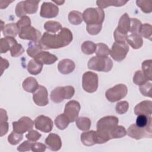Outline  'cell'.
Instances as JSON below:
<instances>
[{
    "label": "cell",
    "instance_id": "58",
    "mask_svg": "<svg viewBox=\"0 0 152 152\" xmlns=\"http://www.w3.org/2000/svg\"><path fill=\"white\" fill-rule=\"evenodd\" d=\"M53 2H55V3H56V4H57L58 5H59L63 4L65 2L64 1H53Z\"/></svg>",
    "mask_w": 152,
    "mask_h": 152
},
{
    "label": "cell",
    "instance_id": "26",
    "mask_svg": "<svg viewBox=\"0 0 152 152\" xmlns=\"http://www.w3.org/2000/svg\"><path fill=\"white\" fill-rule=\"evenodd\" d=\"M127 1L123 0H108V1H97L96 4L99 8L101 9L105 8L109 6L121 7L127 3Z\"/></svg>",
    "mask_w": 152,
    "mask_h": 152
},
{
    "label": "cell",
    "instance_id": "17",
    "mask_svg": "<svg viewBox=\"0 0 152 152\" xmlns=\"http://www.w3.org/2000/svg\"><path fill=\"white\" fill-rule=\"evenodd\" d=\"M134 113L136 115H144L151 116L152 113V102L145 100L137 104L134 107Z\"/></svg>",
    "mask_w": 152,
    "mask_h": 152
},
{
    "label": "cell",
    "instance_id": "2",
    "mask_svg": "<svg viewBox=\"0 0 152 152\" xmlns=\"http://www.w3.org/2000/svg\"><path fill=\"white\" fill-rule=\"evenodd\" d=\"M88 68L91 70L101 72H109L113 66V62L107 57L93 56L90 58L87 64Z\"/></svg>",
    "mask_w": 152,
    "mask_h": 152
},
{
    "label": "cell",
    "instance_id": "38",
    "mask_svg": "<svg viewBox=\"0 0 152 152\" xmlns=\"http://www.w3.org/2000/svg\"><path fill=\"white\" fill-rule=\"evenodd\" d=\"M148 81V79L144 75L142 71H137L133 77V82L138 86H141Z\"/></svg>",
    "mask_w": 152,
    "mask_h": 152
},
{
    "label": "cell",
    "instance_id": "33",
    "mask_svg": "<svg viewBox=\"0 0 152 152\" xmlns=\"http://www.w3.org/2000/svg\"><path fill=\"white\" fill-rule=\"evenodd\" d=\"M82 52L86 55H91L96 52V45L91 41H85L81 45Z\"/></svg>",
    "mask_w": 152,
    "mask_h": 152
},
{
    "label": "cell",
    "instance_id": "32",
    "mask_svg": "<svg viewBox=\"0 0 152 152\" xmlns=\"http://www.w3.org/2000/svg\"><path fill=\"white\" fill-rule=\"evenodd\" d=\"M77 128L81 131H87L90 128L91 121L87 117H80L77 119L75 122Z\"/></svg>",
    "mask_w": 152,
    "mask_h": 152
},
{
    "label": "cell",
    "instance_id": "30",
    "mask_svg": "<svg viewBox=\"0 0 152 152\" xmlns=\"http://www.w3.org/2000/svg\"><path fill=\"white\" fill-rule=\"evenodd\" d=\"M41 51H42V49L39 43L34 42H30L28 43V48L27 49V53L28 56L34 58Z\"/></svg>",
    "mask_w": 152,
    "mask_h": 152
},
{
    "label": "cell",
    "instance_id": "4",
    "mask_svg": "<svg viewBox=\"0 0 152 152\" xmlns=\"http://www.w3.org/2000/svg\"><path fill=\"white\" fill-rule=\"evenodd\" d=\"M74 93L75 90L72 86L57 87L51 91L50 99L54 103H59L64 99H71Z\"/></svg>",
    "mask_w": 152,
    "mask_h": 152
},
{
    "label": "cell",
    "instance_id": "42",
    "mask_svg": "<svg viewBox=\"0 0 152 152\" xmlns=\"http://www.w3.org/2000/svg\"><path fill=\"white\" fill-rule=\"evenodd\" d=\"M23 134H20L13 131L8 135V141L11 145H16L23 140Z\"/></svg>",
    "mask_w": 152,
    "mask_h": 152
},
{
    "label": "cell",
    "instance_id": "6",
    "mask_svg": "<svg viewBox=\"0 0 152 152\" xmlns=\"http://www.w3.org/2000/svg\"><path fill=\"white\" fill-rule=\"evenodd\" d=\"M118 118L115 116H106L103 117L100 119L97 123V130L107 134L110 137V132L118 125Z\"/></svg>",
    "mask_w": 152,
    "mask_h": 152
},
{
    "label": "cell",
    "instance_id": "28",
    "mask_svg": "<svg viewBox=\"0 0 152 152\" xmlns=\"http://www.w3.org/2000/svg\"><path fill=\"white\" fill-rule=\"evenodd\" d=\"M39 1H24V8L26 14H33L37 12Z\"/></svg>",
    "mask_w": 152,
    "mask_h": 152
},
{
    "label": "cell",
    "instance_id": "46",
    "mask_svg": "<svg viewBox=\"0 0 152 152\" xmlns=\"http://www.w3.org/2000/svg\"><path fill=\"white\" fill-rule=\"evenodd\" d=\"M129 108V104L126 101H121L118 102L115 107L116 112L120 115L126 113Z\"/></svg>",
    "mask_w": 152,
    "mask_h": 152
},
{
    "label": "cell",
    "instance_id": "34",
    "mask_svg": "<svg viewBox=\"0 0 152 152\" xmlns=\"http://www.w3.org/2000/svg\"><path fill=\"white\" fill-rule=\"evenodd\" d=\"M44 28L50 33H56L62 28L60 23L56 21H48L44 24Z\"/></svg>",
    "mask_w": 152,
    "mask_h": 152
},
{
    "label": "cell",
    "instance_id": "37",
    "mask_svg": "<svg viewBox=\"0 0 152 152\" xmlns=\"http://www.w3.org/2000/svg\"><path fill=\"white\" fill-rule=\"evenodd\" d=\"M151 116H145L144 115H138L136 119L135 125L141 128H145L149 125H151Z\"/></svg>",
    "mask_w": 152,
    "mask_h": 152
},
{
    "label": "cell",
    "instance_id": "20",
    "mask_svg": "<svg viewBox=\"0 0 152 152\" xmlns=\"http://www.w3.org/2000/svg\"><path fill=\"white\" fill-rule=\"evenodd\" d=\"M23 89L28 93H34L39 88V85L37 80L32 77L26 78L22 83Z\"/></svg>",
    "mask_w": 152,
    "mask_h": 152
},
{
    "label": "cell",
    "instance_id": "10",
    "mask_svg": "<svg viewBox=\"0 0 152 152\" xmlns=\"http://www.w3.org/2000/svg\"><path fill=\"white\" fill-rule=\"evenodd\" d=\"M33 121L27 116H23L18 121L12 122L13 131L23 134L32 129L34 125Z\"/></svg>",
    "mask_w": 152,
    "mask_h": 152
},
{
    "label": "cell",
    "instance_id": "16",
    "mask_svg": "<svg viewBox=\"0 0 152 152\" xmlns=\"http://www.w3.org/2000/svg\"><path fill=\"white\" fill-rule=\"evenodd\" d=\"M46 147L51 151H58L62 147V141L60 137L53 133H50L45 140Z\"/></svg>",
    "mask_w": 152,
    "mask_h": 152
},
{
    "label": "cell",
    "instance_id": "18",
    "mask_svg": "<svg viewBox=\"0 0 152 152\" xmlns=\"http://www.w3.org/2000/svg\"><path fill=\"white\" fill-rule=\"evenodd\" d=\"M34 59L43 65H50L58 60L56 56L46 51H41Z\"/></svg>",
    "mask_w": 152,
    "mask_h": 152
},
{
    "label": "cell",
    "instance_id": "12",
    "mask_svg": "<svg viewBox=\"0 0 152 152\" xmlns=\"http://www.w3.org/2000/svg\"><path fill=\"white\" fill-rule=\"evenodd\" d=\"M35 128L44 132H49L53 129V121L52 119L45 115L38 116L34 121Z\"/></svg>",
    "mask_w": 152,
    "mask_h": 152
},
{
    "label": "cell",
    "instance_id": "25",
    "mask_svg": "<svg viewBox=\"0 0 152 152\" xmlns=\"http://www.w3.org/2000/svg\"><path fill=\"white\" fill-rule=\"evenodd\" d=\"M20 30L17 25V23H12L4 26L2 30L4 36L5 37H15L17 34H19Z\"/></svg>",
    "mask_w": 152,
    "mask_h": 152
},
{
    "label": "cell",
    "instance_id": "7",
    "mask_svg": "<svg viewBox=\"0 0 152 152\" xmlns=\"http://www.w3.org/2000/svg\"><path fill=\"white\" fill-rule=\"evenodd\" d=\"M82 87L87 93L95 92L98 87V75L96 73L87 71L84 73L82 78Z\"/></svg>",
    "mask_w": 152,
    "mask_h": 152
},
{
    "label": "cell",
    "instance_id": "47",
    "mask_svg": "<svg viewBox=\"0 0 152 152\" xmlns=\"http://www.w3.org/2000/svg\"><path fill=\"white\" fill-rule=\"evenodd\" d=\"M102 24H87L86 29L87 32L91 35H96L102 30Z\"/></svg>",
    "mask_w": 152,
    "mask_h": 152
},
{
    "label": "cell",
    "instance_id": "27",
    "mask_svg": "<svg viewBox=\"0 0 152 152\" xmlns=\"http://www.w3.org/2000/svg\"><path fill=\"white\" fill-rule=\"evenodd\" d=\"M43 64L33 59L30 60L27 65V71L31 75H37L42 70Z\"/></svg>",
    "mask_w": 152,
    "mask_h": 152
},
{
    "label": "cell",
    "instance_id": "3",
    "mask_svg": "<svg viewBox=\"0 0 152 152\" xmlns=\"http://www.w3.org/2000/svg\"><path fill=\"white\" fill-rule=\"evenodd\" d=\"M83 18L87 24H100L104 19V12L100 8H88L83 13Z\"/></svg>",
    "mask_w": 152,
    "mask_h": 152
},
{
    "label": "cell",
    "instance_id": "14",
    "mask_svg": "<svg viewBox=\"0 0 152 152\" xmlns=\"http://www.w3.org/2000/svg\"><path fill=\"white\" fill-rule=\"evenodd\" d=\"M33 100L37 106H46L49 103L48 93L46 88L43 86H39L37 90L33 93Z\"/></svg>",
    "mask_w": 152,
    "mask_h": 152
},
{
    "label": "cell",
    "instance_id": "49",
    "mask_svg": "<svg viewBox=\"0 0 152 152\" xmlns=\"http://www.w3.org/2000/svg\"><path fill=\"white\" fill-rule=\"evenodd\" d=\"M113 36L116 42H125L128 37V34L120 32L115 29L113 33Z\"/></svg>",
    "mask_w": 152,
    "mask_h": 152
},
{
    "label": "cell",
    "instance_id": "5",
    "mask_svg": "<svg viewBox=\"0 0 152 152\" xmlns=\"http://www.w3.org/2000/svg\"><path fill=\"white\" fill-rule=\"evenodd\" d=\"M128 93V88L124 84H116L105 93L106 99L110 102H115L124 99Z\"/></svg>",
    "mask_w": 152,
    "mask_h": 152
},
{
    "label": "cell",
    "instance_id": "36",
    "mask_svg": "<svg viewBox=\"0 0 152 152\" xmlns=\"http://www.w3.org/2000/svg\"><path fill=\"white\" fill-rule=\"evenodd\" d=\"M110 50L108 46L103 43L96 44V56L98 57H107L110 54Z\"/></svg>",
    "mask_w": 152,
    "mask_h": 152
},
{
    "label": "cell",
    "instance_id": "55",
    "mask_svg": "<svg viewBox=\"0 0 152 152\" xmlns=\"http://www.w3.org/2000/svg\"><path fill=\"white\" fill-rule=\"evenodd\" d=\"M9 65H10V64H9L8 61L7 59L1 58V75L2 74L4 71L8 68Z\"/></svg>",
    "mask_w": 152,
    "mask_h": 152
},
{
    "label": "cell",
    "instance_id": "9",
    "mask_svg": "<svg viewBox=\"0 0 152 152\" xmlns=\"http://www.w3.org/2000/svg\"><path fill=\"white\" fill-rule=\"evenodd\" d=\"M18 35L21 39L31 40L37 43H39L42 37L40 31L31 26L21 28Z\"/></svg>",
    "mask_w": 152,
    "mask_h": 152
},
{
    "label": "cell",
    "instance_id": "39",
    "mask_svg": "<svg viewBox=\"0 0 152 152\" xmlns=\"http://www.w3.org/2000/svg\"><path fill=\"white\" fill-rule=\"evenodd\" d=\"M126 134V131L125 128L121 125H119V126L117 125L110 132V137H111V139L120 138L125 137Z\"/></svg>",
    "mask_w": 152,
    "mask_h": 152
},
{
    "label": "cell",
    "instance_id": "22",
    "mask_svg": "<svg viewBox=\"0 0 152 152\" xmlns=\"http://www.w3.org/2000/svg\"><path fill=\"white\" fill-rule=\"evenodd\" d=\"M126 40L134 49H140L143 45V40L138 34H131L128 36Z\"/></svg>",
    "mask_w": 152,
    "mask_h": 152
},
{
    "label": "cell",
    "instance_id": "53",
    "mask_svg": "<svg viewBox=\"0 0 152 152\" xmlns=\"http://www.w3.org/2000/svg\"><path fill=\"white\" fill-rule=\"evenodd\" d=\"M32 142L28 140L27 141H24L22 144H21L18 147H17V150L23 152V151H28L31 150Z\"/></svg>",
    "mask_w": 152,
    "mask_h": 152
},
{
    "label": "cell",
    "instance_id": "35",
    "mask_svg": "<svg viewBox=\"0 0 152 152\" xmlns=\"http://www.w3.org/2000/svg\"><path fill=\"white\" fill-rule=\"evenodd\" d=\"M151 29L152 27L150 24L144 23V24H141L139 30L138 34L141 37L151 40Z\"/></svg>",
    "mask_w": 152,
    "mask_h": 152
},
{
    "label": "cell",
    "instance_id": "48",
    "mask_svg": "<svg viewBox=\"0 0 152 152\" xmlns=\"http://www.w3.org/2000/svg\"><path fill=\"white\" fill-rule=\"evenodd\" d=\"M27 140L31 142H36L40 139L41 134L36 130L31 129L28 131V134L26 135Z\"/></svg>",
    "mask_w": 152,
    "mask_h": 152
},
{
    "label": "cell",
    "instance_id": "54",
    "mask_svg": "<svg viewBox=\"0 0 152 152\" xmlns=\"http://www.w3.org/2000/svg\"><path fill=\"white\" fill-rule=\"evenodd\" d=\"M1 134L0 136L2 137L3 135H5L8 131V123L7 121H4V122H1Z\"/></svg>",
    "mask_w": 152,
    "mask_h": 152
},
{
    "label": "cell",
    "instance_id": "43",
    "mask_svg": "<svg viewBox=\"0 0 152 152\" xmlns=\"http://www.w3.org/2000/svg\"><path fill=\"white\" fill-rule=\"evenodd\" d=\"M141 26V22L135 18H130V27L129 31L131 34H138L140 28Z\"/></svg>",
    "mask_w": 152,
    "mask_h": 152
},
{
    "label": "cell",
    "instance_id": "1",
    "mask_svg": "<svg viewBox=\"0 0 152 152\" xmlns=\"http://www.w3.org/2000/svg\"><path fill=\"white\" fill-rule=\"evenodd\" d=\"M72 38L71 30L68 28L64 27L58 34L45 32L39 43L42 49H59L68 46L72 42Z\"/></svg>",
    "mask_w": 152,
    "mask_h": 152
},
{
    "label": "cell",
    "instance_id": "11",
    "mask_svg": "<svg viewBox=\"0 0 152 152\" xmlns=\"http://www.w3.org/2000/svg\"><path fill=\"white\" fill-rule=\"evenodd\" d=\"M80 109L79 102L75 100H70L65 104L64 113L69 119L70 122H73L78 118Z\"/></svg>",
    "mask_w": 152,
    "mask_h": 152
},
{
    "label": "cell",
    "instance_id": "51",
    "mask_svg": "<svg viewBox=\"0 0 152 152\" xmlns=\"http://www.w3.org/2000/svg\"><path fill=\"white\" fill-rule=\"evenodd\" d=\"M15 14L18 17H23L26 16V12L24 8V1H21L18 2L15 7Z\"/></svg>",
    "mask_w": 152,
    "mask_h": 152
},
{
    "label": "cell",
    "instance_id": "31",
    "mask_svg": "<svg viewBox=\"0 0 152 152\" xmlns=\"http://www.w3.org/2000/svg\"><path fill=\"white\" fill-rule=\"evenodd\" d=\"M68 18L69 23L72 24L79 25L83 20V14L78 11H71L68 14Z\"/></svg>",
    "mask_w": 152,
    "mask_h": 152
},
{
    "label": "cell",
    "instance_id": "29",
    "mask_svg": "<svg viewBox=\"0 0 152 152\" xmlns=\"http://www.w3.org/2000/svg\"><path fill=\"white\" fill-rule=\"evenodd\" d=\"M69 122L70 121L69 119L64 113L60 114L56 116L55 119V124L56 126L61 130H64L66 128Z\"/></svg>",
    "mask_w": 152,
    "mask_h": 152
},
{
    "label": "cell",
    "instance_id": "44",
    "mask_svg": "<svg viewBox=\"0 0 152 152\" xmlns=\"http://www.w3.org/2000/svg\"><path fill=\"white\" fill-rule=\"evenodd\" d=\"M151 83L150 81L146 82L145 84L140 86V91L141 93L146 97H151Z\"/></svg>",
    "mask_w": 152,
    "mask_h": 152
},
{
    "label": "cell",
    "instance_id": "15",
    "mask_svg": "<svg viewBox=\"0 0 152 152\" xmlns=\"http://www.w3.org/2000/svg\"><path fill=\"white\" fill-rule=\"evenodd\" d=\"M59 13V8L55 4L50 2H43L40 15L43 18H54L58 15Z\"/></svg>",
    "mask_w": 152,
    "mask_h": 152
},
{
    "label": "cell",
    "instance_id": "13",
    "mask_svg": "<svg viewBox=\"0 0 152 152\" xmlns=\"http://www.w3.org/2000/svg\"><path fill=\"white\" fill-rule=\"evenodd\" d=\"M126 134L130 137L137 140L143 138H151V133L149 132L145 128H141L135 124H132L127 130Z\"/></svg>",
    "mask_w": 152,
    "mask_h": 152
},
{
    "label": "cell",
    "instance_id": "19",
    "mask_svg": "<svg viewBox=\"0 0 152 152\" xmlns=\"http://www.w3.org/2000/svg\"><path fill=\"white\" fill-rule=\"evenodd\" d=\"M74 62L69 59H64L60 61L58 65V71L62 74H68L75 69Z\"/></svg>",
    "mask_w": 152,
    "mask_h": 152
},
{
    "label": "cell",
    "instance_id": "23",
    "mask_svg": "<svg viewBox=\"0 0 152 152\" xmlns=\"http://www.w3.org/2000/svg\"><path fill=\"white\" fill-rule=\"evenodd\" d=\"M16 40L13 37H5L4 38L1 39L0 47H1V53H6L9 50H10L11 47L17 43Z\"/></svg>",
    "mask_w": 152,
    "mask_h": 152
},
{
    "label": "cell",
    "instance_id": "56",
    "mask_svg": "<svg viewBox=\"0 0 152 152\" xmlns=\"http://www.w3.org/2000/svg\"><path fill=\"white\" fill-rule=\"evenodd\" d=\"M8 116L7 115V112L3 109H1V117H0V122L7 121Z\"/></svg>",
    "mask_w": 152,
    "mask_h": 152
},
{
    "label": "cell",
    "instance_id": "52",
    "mask_svg": "<svg viewBox=\"0 0 152 152\" xmlns=\"http://www.w3.org/2000/svg\"><path fill=\"white\" fill-rule=\"evenodd\" d=\"M46 146L40 142H32L31 150L34 152H43L46 150Z\"/></svg>",
    "mask_w": 152,
    "mask_h": 152
},
{
    "label": "cell",
    "instance_id": "8",
    "mask_svg": "<svg viewBox=\"0 0 152 152\" xmlns=\"http://www.w3.org/2000/svg\"><path fill=\"white\" fill-rule=\"evenodd\" d=\"M129 51V46L125 42H115L110 51V55L116 61L124 60Z\"/></svg>",
    "mask_w": 152,
    "mask_h": 152
},
{
    "label": "cell",
    "instance_id": "21",
    "mask_svg": "<svg viewBox=\"0 0 152 152\" xmlns=\"http://www.w3.org/2000/svg\"><path fill=\"white\" fill-rule=\"evenodd\" d=\"M130 27V18L127 13L123 14L118 22V26L116 30L120 32L127 34Z\"/></svg>",
    "mask_w": 152,
    "mask_h": 152
},
{
    "label": "cell",
    "instance_id": "40",
    "mask_svg": "<svg viewBox=\"0 0 152 152\" xmlns=\"http://www.w3.org/2000/svg\"><path fill=\"white\" fill-rule=\"evenodd\" d=\"M151 59L145 60L141 64V68L142 69V72L144 75L147 77L149 81H151L152 80V75H151Z\"/></svg>",
    "mask_w": 152,
    "mask_h": 152
},
{
    "label": "cell",
    "instance_id": "57",
    "mask_svg": "<svg viewBox=\"0 0 152 152\" xmlns=\"http://www.w3.org/2000/svg\"><path fill=\"white\" fill-rule=\"evenodd\" d=\"M12 2V1H0V8L1 9H4V8H5L6 7H8V5L10 4Z\"/></svg>",
    "mask_w": 152,
    "mask_h": 152
},
{
    "label": "cell",
    "instance_id": "41",
    "mask_svg": "<svg viewBox=\"0 0 152 152\" xmlns=\"http://www.w3.org/2000/svg\"><path fill=\"white\" fill-rule=\"evenodd\" d=\"M136 4L145 13H150L152 11V2L151 1L137 0Z\"/></svg>",
    "mask_w": 152,
    "mask_h": 152
},
{
    "label": "cell",
    "instance_id": "50",
    "mask_svg": "<svg viewBox=\"0 0 152 152\" xmlns=\"http://www.w3.org/2000/svg\"><path fill=\"white\" fill-rule=\"evenodd\" d=\"M17 25L19 30H20L21 28H23L24 27L31 26L30 18L28 16H26V15L24 16V17H21V19L17 22Z\"/></svg>",
    "mask_w": 152,
    "mask_h": 152
},
{
    "label": "cell",
    "instance_id": "45",
    "mask_svg": "<svg viewBox=\"0 0 152 152\" xmlns=\"http://www.w3.org/2000/svg\"><path fill=\"white\" fill-rule=\"evenodd\" d=\"M10 52L11 55L12 57H18L23 53V52H24V49L21 44H18L17 43L11 47Z\"/></svg>",
    "mask_w": 152,
    "mask_h": 152
},
{
    "label": "cell",
    "instance_id": "24",
    "mask_svg": "<svg viewBox=\"0 0 152 152\" xmlns=\"http://www.w3.org/2000/svg\"><path fill=\"white\" fill-rule=\"evenodd\" d=\"M81 141L86 146H91L96 144L95 131L91 130L83 132L81 135Z\"/></svg>",
    "mask_w": 152,
    "mask_h": 152
}]
</instances>
